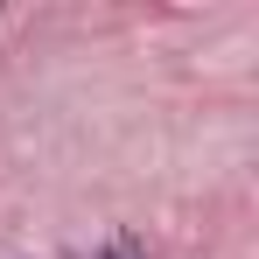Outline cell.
I'll return each instance as SVG.
<instances>
[{
    "mask_svg": "<svg viewBox=\"0 0 259 259\" xmlns=\"http://www.w3.org/2000/svg\"><path fill=\"white\" fill-rule=\"evenodd\" d=\"M84 259H147V252H140V245H133L126 231H119V238H105V245H91Z\"/></svg>",
    "mask_w": 259,
    "mask_h": 259,
    "instance_id": "1",
    "label": "cell"
}]
</instances>
